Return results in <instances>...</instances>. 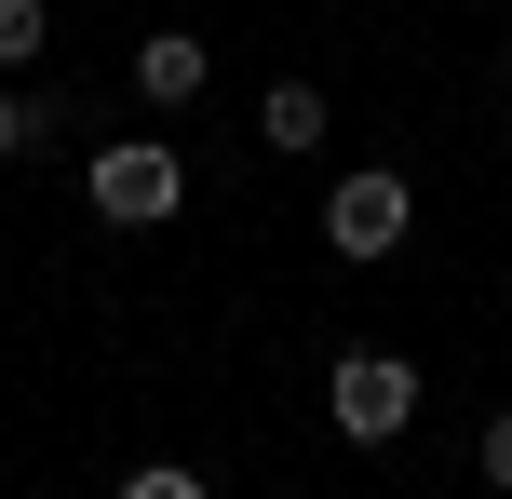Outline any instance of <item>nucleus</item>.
Listing matches in <instances>:
<instances>
[{"label": "nucleus", "mask_w": 512, "mask_h": 499, "mask_svg": "<svg viewBox=\"0 0 512 499\" xmlns=\"http://www.w3.org/2000/svg\"><path fill=\"white\" fill-rule=\"evenodd\" d=\"M324 419L351 432V446H391V432L418 419V365L405 351H337L324 365Z\"/></svg>", "instance_id": "nucleus-1"}, {"label": "nucleus", "mask_w": 512, "mask_h": 499, "mask_svg": "<svg viewBox=\"0 0 512 499\" xmlns=\"http://www.w3.org/2000/svg\"><path fill=\"white\" fill-rule=\"evenodd\" d=\"M81 189H95L108 230H162V216L189 203V162L162 149V135H122V149H95V176H81Z\"/></svg>", "instance_id": "nucleus-2"}, {"label": "nucleus", "mask_w": 512, "mask_h": 499, "mask_svg": "<svg viewBox=\"0 0 512 499\" xmlns=\"http://www.w3.org/2000/svg\"><path fill=\"white\" fill-rule=\"evenodd\" d=\"M405 216H418V189L391 176V162H351V176L324 189V243H337V257H391Z\"/></svg>", "instance_id": "nucleus-3"}, {"label": "nucleus", "mask_w": 512, "mask_h": 499, "mask_svg": "<svg viewBox=\"0 0 512 499\" xmlns=\"http://www.w3.org/2000/svg\"><path fill=\"white\" fill-rule=\"evenodd\" d=\"M203 81H216V54L189 41V27H149V41H135V95H149V108H189Z\"/></svg>", "instance_id": "nucleus-4"}, {"label": "nucleus", "mask_w": 512, "mask_h": 499, "mask_svg": "<svg viewBox=\"0 0 512 499\" xmlns=\"http://www.w3.org/2000/svg\"><path fill=\"white\" fill-rule=\"evenodd\" d=\"M256 135H270V149H324V95H310V81H270Z\"/></svg>", "instance_id": "nucleus-5"}, {"label": "nucleus", "mask_w": 512, "mask_h": 499, "mask_svg": "<svg viewBox=\"0 0 512 499\" xmlns=\"http://www.w3.org/2000/svg\"><path fill=\"white\" fill-rule=\"evenodd\" d=\"M41 41H54V0H0V68H27Z\"/></svg>", "instance_id": "nucleus-6"}, {"label": "nucleus", "mask_w": 512, "mask_h": 499, "mask_svg": "<svg viewBox=\"0 0 512 499\" xmlns=\"http://www.w3.org/2000/svg\"><path fill=\"white\" fill-rule=\"evenodd\" d=\"M122 499H216L203 473H176V459H149V473H122Z\"/></svg>", "instance_id": "nucleus-7"}, {"label": "nucleus", "mask_w": 512, "mask_h": 499, "mask_svg": "<svg viewBox=\"0 0 512 499\" xmlns=\"http://www.w3.org/2000/svg\"><path fill=\"white\" fill-rule=\"evenodd\" d=\"M472 473H486V486L512 499V405H499V419H486V446H472Z\"/></svg>", "instance_id": "nucleus-8"}, {"label": "nucleus", "mask_w": 512, "mask_h": 499, "mask_svg": "<svg viewBox=\"0 0 512 499\" xmlns=\"http://www.w3.org/2000/svg\"><path fill=\"white\" fill-rule=\"evenodd\" d=\"M27 149V95H0V162H14Z\"/></svg>", "instance_id": "nucleus-9"}, {"label": "nucleus", "mask_w": 512, "mask_h": 499, "mask_svg": "<svg viewBox=\"0 0 512 499\" xmlns=\"http://www.w3.org/2000/svg\"><path fill=\"white\" fill-rule=\"evenodd\" d=\"M499 81H512V54H499Z\"/></svg>", "instance_id": "nucleus-10"}, {"label": "nucleus", "mask_w": 512, "mask_h": 499, "mask_svg": "<svg viewBox=\"0 0 512 499\" xmlns=\"http://www.w3.org/2000/svg\"><path fill=\"white\" fill-rule=\"evenodd\" d=\"M27 499H54V486H27Z\"/></svg>", "instance_id": "nucleus-11"}]
</instances>
